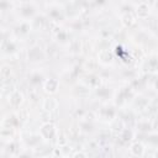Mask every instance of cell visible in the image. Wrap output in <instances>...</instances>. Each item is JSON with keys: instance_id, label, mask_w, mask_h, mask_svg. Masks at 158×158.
<instances>
[{"instance_id": "obj_1", "label": "cell", "mask_w": 158, "mask_h": 158, "mask_svg": "<svg viewBox=\"0 0 158 158\" xmlns=\"http://www.w3.org/2000/svg\"><path fill=\"white\" fill-rule=\"evenodd\" d=\"M58 86H59V81H58V79H56V78L47 79V80L44 81V85H43L44 90H46L47 93H49V94H54V93L58 90Z\"/></svg>"}, {"instance_id": "obj_2", "label": "cell", "mask_w": 158, "mask_h": 158, "mask_svg": "<svg viewBox=\"0 0 158 158\" xmlns=\"http://www.w3.org/2000/svg\"><path fill=\"white\" fill-rule=\"evenodd\" d=\"M22 101H23V95H22V93L19 91V90L14 91V93L9 96V104H10L11 106H14V107L20 106V105L22 104Z\"/></svg>"}, {"instance_id": "obj_3", "label": "cell", "mask_w": 158, "mask_h": 158, "mask_svg": "<svg viewBox=\"0 0 158 158\" xmlns=\"http://www.w3.org/2000/svg\"><path fill=\"white\" fill-rule=\"evenodd\" d=\"M136 15H137L139 19H146V17H148V15H149V6H148V4L144 2V1L139 2V4L137 5V7H136Z\"/></svg>"}, {"instance_id": "obj_4", "label": "cell", "mask_w": 158, "mask_h": 158, "mask_svg": "<svg viewBox=\"0 0 158 158\" xmlns=\"http://www.w3.org/2000/svg\"><path fill=\"white\" fill-rule=\"evenodd\" d=\"M54 133H56V127L52 123H44V125H42V127H41V135L44 138H53Z\"/></svg>"}, {"instance_id": "obj_5", "label": "cell", "mask_w": 158, "mask_h": 158, "mask_svg": "<svg viewBox=\"0 0 158 158\" xmlns=\"http://www.w3.org/2000/svg\"><path fill=\"white\" fill-rule=\"evenodd\" d=\"M57 107H58V100L56 98L49 96V98H46L43 100V109L46 111H49L51 112V111H54Z\"/></svg>"}, {"instance_id": "obj_6", "label": "cell", "mask_w": 158, "mask_h": 158, "mask_svg": "<svg viewBox=\"0 0 158 158\" xmlns=\"http://www.w3.org/2000/svg\"><path fill=\"white\" fill-rule=\"evenodd\" d=\"M43 57H44V54L40 47H33L28 51V58L31 60H42Z\"/></svg>"}, {"instance_id": "obj_7", "label": "cell", "mask_w": 158, "mask_h": 158, "mask_svg": "<svg viewBox=\"0 0 158 158\" xmlns=\"http://www.w3.org/2000/svg\"><path fill=\"white\" fill-rule=\"evenodd\" d=\"M130 152H131L132 156H135V157H139V156L143 154V152H144V147H143L142 143H139V142H135V143L131 144V147H130Z\"/></svg>"}, {"instance_id": "obj_8", "label": "cell", "mask_w": 158, "mask_h": 158, "mask_svg": "<svg viewBox=\"0 0 158 158\" xmlns=\"http://www.w3.org/2000/svg\"><path fill=\"white\" fill-rule=\"evenodd\" d=\"M112 53L109 49H101L99 52V60L101 63H111L112 60Z\"/></svg>"}, {"instance_id": "obj_9", "label": "cell", "mask_w": 158, "mask_h": 158, "mask_svg": "<svg viewBox=\"0 0 158 158\" xmlns=\"http://www.w3.org/2000/svg\"><path fill=\"white\" fill-rule=\"evenodd\" d=\"M121 22H122V25H123L125 27H131L132 25H135L136 20H135V16H133L132 14L126 12V14L122 15V17H121Z\"/></svg>"}, {"instance_id": "obj_10", "label": "cell", "mask_w": 158, "mask_h": 158, "mask_svg": "<svg viewBox=\"0 0 158 158\" xmlns=\"http://www.w3.org/2000/svg\"><path fill=\"white\" fill-rule=\"evenodd\" d=\"M20 28H21V31H22L23 33H26V32L30 30V23H27V22H23V23L21 25V27H20Z\"/></svg>"}, {"instance_id": "obj_11", "label": "cell", "mask_w": 158, "mask_h": 158, "mask_svg": "<svg viewBox=\"0 0 158 158\" xmlns=\"http://www.w3.org/2000/svg\"><path fill=\"white\" fill-rule=\"evenodd\" d=\"M73 158H86V156L83 153V152H78V153H75L74 154V157Z\"/></svg>"}, {"instance_id": "obj_12", "label": "cell", "mask_w": 158, "mask_h": 158, "mask_svg": "<svg viewBox=\"0 0 158 158\" xmlns=\"http://www.w3.org/2000/svg\"><path fill=\"white\" fill-rule=\"evenodd\" d=\"M154 89L158 91V79H157V80H156V83H154Z\"/></svg>"}]
</instances>
